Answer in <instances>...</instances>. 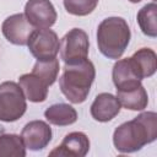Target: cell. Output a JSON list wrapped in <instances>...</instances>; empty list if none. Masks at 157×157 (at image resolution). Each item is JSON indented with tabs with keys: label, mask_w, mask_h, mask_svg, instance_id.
<instances>
[{
	"label": "cell",
	"mask_w": 157,
	"mask_h": 157,
	"mask_svg": "<svg viewBox=\"0 0 157 157\" xmlns=\"http://www.w3.org/2000/svg\"><path fill=\"white\" fill-rule=\"evenodd\" d=\"M157 139V114L144 112L132 120L120 124L113 134V144L117 151L131 153Z\"/></svg>",
	"instance_id": "6da1fadb"
},
{
	"label": "cell",
	"mask_w": 157,
	"mask_h": 157,
	"mask_svg": "<svg viewBox=\"0 0 157 157\" xmlns=\"http://www.w3.org/2000/svg\"><path fill=\"white\" fill-rule=\"evenodd\" d=\"M96 77V69L88 59L77 64H65L59 86L66 99L74 104L85 102Z\"/></svg>",
	"instance_id": "7a4b0ae2"
},
{
	"label": "cell",
	"mask_w": 157,
	"mask_h": 157,
	"mask_svg": "<svg viewBox=\"0 0 157 157\" xmlns=\"http://www.w3.org/2000/svg\"><path fill=\"white\" fill-rule=\"evenodd\" d=\"M130 38L131 32L129 25L123 17H107L98 25V49L108 59H120L130 43Z\"/></svg>",
	"instance_id": "3957f363"
},
{
	"label": "cell",
	"mask_w": 157,
	"mask_h": 157,
	"mask_svg": "<svg viewBox=\"0 0 157 157\" xmlns=\"http://www.w3.org/2000/svg\"><path fill=\"white\" fill-rule=\"evenodd\" d=\"M26 97L18 83L13 81L0 83V121H16L26 113Z\"/></svg>",
	"instance_id": "277c9868"
},
{
	"label": "cell",
	"mask_w": 157,
	"mask_h": 157,
	"mask_svg": "<svg viewBox=\"0 0 157 157\" xmlns=\"http://www.w3.org/2000/svg\"><path fill=\"white\" fill-rule=\"evenodd\" d=\"M88 36L81 28L70 29L60 40V58L67 65L86 60L88 58Z\"/></svg>",
	"instance_id": "5b68a950"
},
{
	"label": "cell",
	"mask_w": 157,
	"mask_h": 157,
	"mask_svg": "<svg viewBox=\"0 0 157 157\" xmlns=\"http://www.w3.org/2000/svg\"><path fill=\"white\" fill-rule=\"evenodd\" d=\"M28 50L37 60H48L56 58L60 48L58 34L50 28H36L28 42Z\"/></svg>",
	"instance_id": "8992f818"
},
{
	"label": "cell",
	"mask_w": 157,
	"mask_h": 157,
	"mask_svg": "<svg viewBox=\"0 0 157 157\" xmlns=\"http://www.w3.org/2000/svg\"><path fill=\"white\" fill-rule=\"evenodd\" d=\"M25 16L34 28H50L58 18L49 0H28L25 5Z\"/></svg>",
	"instance_id": "52a82bcc"
},
{
	"label": "cell",
	"mask_w": 157,
	"mask_h": 157,
	"mask_svg": "<svg viewBox=\"0 0 157 157\" xmlns=\"http://www.w3.org/2000/svg\"><path fill=\"white\" fill-rule=\"evenodd\" d=\"M36 28L28 22L25 13H13L6 17L1 25L4 37L15 45H27V42Z\"/></svg>",
	"instance_id": "ba28073f"
},
{
	"label": "cell",
	"mask_w": 157,
	"mask_h": 157,
	"mask_svg": "<svg viewBox=\"0 0 157 157\" xmlns=\"http://www.w3.org/2000/svg\"><path fill=\"white\" fill-rule=\"evenodd\" d=\"M52 128L43 120H32L27 123L22 131L21 137L26 148L31 151H39L48 146L52 141Z\"/></svg>",
	"instance_id": "9c48e42d"
},
{
	"label": "cell",
	"mask_w": 157,
	"mask_h": 157,
	"mask_svg": "<svg viewBox=\"0 0 157 157\" xmlns=\"http://www.w3.org/2000/svg\"><path fill=\"white\" fill-rule=\"evenodd\" d=\"M90 151V140L86 134L81 131L69 132L61 144L56 146L49 155L50 156H74L83 157Z\"/></svg>",
	"instance_id": "30bf717a"
},
{
	"label": "cell",
	"mask_w": 157,
	"mask_h": 157,
	"mask_svg": "<svg viewBox=\"0 0 157 157\" xmlns=\"http://www.w3.org/2000/svg\"><path fill=\"white\" fill-rule=\"evenodd\" d=\"M120 103L117 98V96L112 93H99L96 96L94 101L91 104V115L94 120L101 123H107L112 119H114L119 112H120Z\"/></svg>",
	"instance_id": "8fae6325"
},
{
	"label": "cell",
	"mask_w": 157,
	"mask_h": 157,
	"mask_svg": "<svg viewBox=\"0 0 157 157\" xmlns=\"http://www.w3.org/2000/svg\"><path fill=\"white\" fill-rule=\"evenodd\" d=\"M112 77H113V82H114V86L117 87V90L130 88V87H134V86L141 83V81H142L139 77L137 72L135 71L130 58L120 59L114 64L113 71H112Z\"/></svg>",
	"instance_id": "7c38bea8"
},
{
	"label": "cell",
	"mask_w": 157,
	"mask_h": 157,
	"mask_svg": "<svg viewBox=\"0 0 157 157\" xmlns=\"http://www.w3.org/2000/svg\"><path fill=\"white\" fill-rule=\"evenodd\" d=\"M18 85L26 99L33 103L44 102L48 97V85L34 74H23L18 78Z\"/></svg>",
	"instance_id": "4fadbf2b"
},
{
	"label": "cell",
	"mask_w": 157,
	"mask_h": 157,
	"mask_svg": "<svg viewBox=\"0 0 157 157\" xmlns=\"http://www.w3.org/2000/svg\"><path fill=\"white\" fill-rule=\"evenodd\" d=\"M117 98L121 107L130 110H144L148 104L147 92L141 83L130 88L117 90Z\"/></svg>",
	"instance_id": "5bb4252c"
},
{
	"label": "cell",
	"mask_w": 157,
	"mask_h": 157,
	"mask_svg": "<svg viewBox=\"0 0 157 157\" xmlns=\"http://www.w3.org/2000/svg\"><path fill=\"white\" fill-rule=\"evenodd\" d=\"M132 66L141 80L151 77L157 70V55L151 48H141L130 56Z\"/></svg>",
	"instance_id": "9a60e30c"
},
{
	"label": "cell",
	"mask_w": 157,
	"mask_h": 157,
	"mask_svg": "<svg viewBox=\"0 0 157 157\" xmlns=\"http://www.w3.org/2000/svg\"><path fill=\"white\" fill-rule=\"evenodd\" d=\"M44 117L48 123L58 126H67L77 120L76 109L66 103H56L48 107L44 112Z\"/></svg>",
	"instance_id": "2e32d148"
},
{
	"label": "cell",
	"mask_w": 157,
	"mask_h": 157,
	"mask_svg": "<svg viewBox=\"0 0 157 157\" xmlns=\"http://www.w3.org/2000/svg\"><path fill=\"white\" fill-rule=\"evenodd\" d=\"M136 20L145 36L151 38L157 37V5L155 1L141 7L137 12Z\"/></svg>",
	"instance_id": "e0dca14e"
},
{
	"label": "cell",
	"mask_w": 157,
	"mask_h": 157,
	"mask_svg": "<svg viewBox=\"0 0 157 157\" xmlns=\"http://www.w3.org/2000/svg\"><path fill=\"white\" fill-rule=\"evenodd\" d=\"M26 146L20 135H0V157H25Z\"/></svg>",
	"instance_id": "ac0fdd59"
},
{
	"label": "cell",
	"mask_w": 157,
	"mask_h": 157,
	"mask_svg": "<svg viewBox=\"0 0 157 157\" xmlns=\"http://www.w3.org/2000/svg\"><path fill=\"white\" fill-rule=\"evenodd\" d=\"M59 70V60L56 58H53L48 60H37L32 69V74L42 78L48 86H52L58 78Z\"/></svg>",
	"instance_id": "d6986e66"
},
{
	"label": "cell",
	"mask_w": 157,
	"mask_h": 157,
	"mask_svg": "<svg viewBox=\"0 0 157 157\" xmlns=\"http://www.w3.org/2000/svg\"><path fill=\"white\" fill-rule=\"evenodd\" d=\"M99 0H64L65 10L75 16H87L98 5Z\"/></svg>",
	"instance_id": "ffe728a7"
},
{
	"label": "cell",
	"mask_w": 157,
	"mask_h": 157,
	"mask_svg": "<svg viewBox=\"0 0 157 157\" xmlns=\"http://www.w3.org/2000/svg\"><path fill=\"white\" fill-rule=\"evenodd\" d=\"M130 2H132V4H137V2H140L141 0H129Z\"/></svg>",
	"instance_id": "44dd1931"
}]
</instances>
